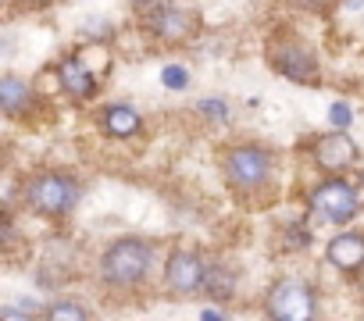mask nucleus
<instances>
[{"instance_id":"nucleus-8","label":"nucleus","mask_w":364,"mask_h":321,"mask_svg":"<svg viewBox=\"0 0 364 321\" xmlns=\"http://www.w3.org/2000/svg\"><path fill=\"white\" fill-rule=\"evenodd\" d=\"M311 160H314V168L325 172V175H343V172L357 168L360 146L353 143V136L346 129H332V132H321L311 143Z\"/></svg>"},{"instance_id":"nucleus-5","label":"nucleus","mask_w":364,"mask_h":321,"mask_svg":"<svg viewBox=\"0 0 364 321\" xmlns=\"http://www.w3.org/2000/svg\"><path fill=\"white\" fill-rule=\"evenodd\" d=\"M143 29L157 40V43H168V47H182V43H190L197 40L200 33V15L190 11V8H182V4H164V0H157V4H150L143 11Z\"/></svg>"},{"instance_id":"nucleus-10","label":"nucleus","mask_w":364,"mask_h":321,"mask_svg":"<svg viewBox=\"0 0 364 321\" xmlns=\"http://www.w3.org/2000/svg\"><path fill=\"white\" fill-rule=\"evenodd\" d=\"M325 261L339 275H360L364 271V232L343 225V232H336L325 243Z\"/></svg>"},{"instance_id":"nucleus-24","label":"nucleus","mask_w":364,"mask_h":321,"mask_svg":"<svg viewBox=\"0 0 364 321\" xmlns=\"http://www.w3.org/2000/svg\"><path fill=\"white\" fill-rule=\"evenodd\" d=\"M339 4H343L346 11H360V8H364V0H339Z\"/></svg>"},{"instance_id":"nucleus-14","label":"nucleus","mask_w":364,"mask_h":321,"mask_svg":"<svg viewBox=\"0 0 364 321\" xmlns=\"http://www.w3.org/2000/svg\"><path fill=\"white\" fill-rule=\"evenodd\" d=\"M200 293L211 296V300H218V303H222V300H232V296H236V271L225 268L222 261H208Z\"/></svg>"},{"instance_id":"nucleus-16","label":"nucleus","mask_w":364,"mask_h":321,"mask_svg":"<svg viewBox=\"0 0 364 321\" xmlns=\"http://www.w3.org/2000/svg\"><path fill=\"white\" fill-rule=\"evenodd\" d=\"M161 82H164L168 89H186V86H190V72L182 68V65H164Z\"/></svg>"},{"instance_id":"nucleus-4","label":"nucleus","mask_w":364,"mask_h":321,"mask_svg":"<svg viewBox=\"0 0 364 321\" xmlns=\"http://www.w3.org/2000/svg\"><path fill=\"white\" fill-rule=\"evenodd\" d=\"M307 211H311L314 222L343 229V225H350V222L357 218V211H360V186L350 183V179H343V175H325L321 183L311 186V193H307Z\"/></svg>"},{"instance_id":"nucleus-18","label":"nucleus","mask_w":364,"mask_h":321,"mask_svg":"<svg viewBox=\"0 0 364 321\" xmlns=\"http://www.w3.org/2000/svg\"><path fill=\"white\" fill-rule=\"evenodd\" d=\"M197 111H200V114H208L211 121H229V104H225V100H218V97L200 100V104H197Z\"/></svg>"},{"instance_id":"nucleus-25","label":"nucleus","mask_w":364,"mask_h":321,"mask_svg":"<svg viewBox=\"0 0 364 321\" xmlns=\"http://www.w3.org/2000/svg\"><path fill=\"white\" fill-rule=\"evenodd\" d=\"M200 317H204V321H222L225 314H222V310H200Z\"/></svg>"},{"instance_id":"nucleus-22","label":"nucleus","mask_w":364,"mask_h":321,"mask_svg":"<svg viewBox=\"0 0 364 321\" xmlns=\"http://www.w3.org/2000/svg\"><path fill=\"white\" fill-rule=\"evenodd\" d=\"M86 33H90V36H104V40L111 36V29H107V26H100V22H90V26H86Z\"/></svg>"},{"instance_id":"nucleus-26","label":"nucleus","mask_w":364,"mask_h":321,"mask_svg":"<svg viewBox=\"0 0 364 321\" xmlns=\"http://www.w3.org/2000/svg\"><path fill=\"white\" fill-rule=\"evenodd\" d=\"M29 8H47V4H54V0H26Z\"/></svg>"},{"instance_id":"nucleus-3","label":"nucleus","mask_w":364,"mask_h":321,"mask_svg":"<svg viewBox=\"0 0 364 321\" xmlns=\"http://www.w3.org/2000/svg\"><path fill=\"white\" fill-rule=\"evenodd\" d=\"M82 200V183L68 172H36L22 183V204L43 218H68Z\"/></svg>"},{"instance_id":"nucleus-21","label":"nucleus","mask_w":364,"mask_h":321,"mask_svg":"<svg viewBox=\"0 0 364 321\" xmlns=\"http://www.w3.org/2000/svg\"><path fill=\"white\" fill-rule=\"evenodd\" d=\"M15 317H40V307H33V300H22V307H0V321Z\"/></svg>"},{"instance_id":"nucleus-27","label":"nucleus","mask_w":364,"mask_h":321,"mask_svg":"<svg viewBox=\"0 0 364 321\" xmlns=\"http://www.w3.org/2000/svg\"><path fill=\"white\" fill-rule=\"evenodd\" d=\"M132 4H136V8H139V11H146V8H150V4H157V0H132Z\"/></svg>"},{"instance_id":"nucleus-7","label":"nucleus","mask_w":364,"mask_h":321,"mask_svg":"<svg viewBox=\"0 0 364 321\" xmlns=\"http://www.w3.org/2000/svg\"><path fill=\"white\" fill-rule=\"evenodd\" d=\"M268 65H272L282 79L300 82V86H318V79H321V65H318L314 50H311L307 43L293 40V36L275 40V43L268 47Z\"/></svg>"},{"instance_id":"nucleus-23","label":"nucleus","mask_w":364,"mask_h":321,"mask_svg":"<svg viewBox=\"0 0 364 321\" xmlns=\"http://www.w3.org/2000/svg\"><path fill=\"white\" fill-rule=\"evenodd\" d=\"M300 8H311V11H318V8H325V0H296Z\"/></svg>"},{"instance_id":"nucleus-20","label":"nucleus","mask_w":364,"mask_h":321,"mask_svg":"<svg viewBox=\"0 0 364 321\" xmlns=\"http://www.w3.org/2000/svg\"><path fill=\"white\" fill-rule=\"evenodd\" d=\"M18 243V225L8 211H0V246H15Z\"/></svg>"},{"instance_id":"nucleus-11","label":"nucleus","mask_w":364,"mask_h":321,"mask_svg":"<svg viewBox=\"0 0 364 321\" xmlns=\"http://www.w3.org/2000/svg\"><path fill=\"white\" fill-rule=\"evenodd\" d=\"M58 82H61V89L72 97V100H93L97 97V75H93V68L82 61V54H72V58H65L61 65H58Z\"/></svg>"},{"instance_id":"nucleus-19","label":"nucleus","mask_w":364,"mask_h":321,"mask_svg":"<svg viewBox=\"0 0 364 321\" xmlns=\"http://www.w3.org/2000/svg\"><path fill=\"white\" fill-rule=\"evenodd\" d=\"M286 243H289V250H307L311 246V229L304 222H293L286 229Z\"/></svg>"},{"instance_id":"nucleus-9","label":"nucleus","mask_w":364,"mask_h":321,"mask_svg":"<svg viewBox=\"0 0 364 321\" xmlns=\"http://www.w3.org/2000/svg\"><path fill=\"white\" fill-rule=\"evenodd\" d=\"M204 268H208V257L197 246H175L168 254V261H164V289L171 296H193V293H200Z\"/></svg>"},{"instance_id":"nucleus-6","label":"nucleus","mask_w":364,"mask_h":321,"mask_svg":"<svg viewBox=\"0 0 364 321\" xmlns=\"http://www.w3.org/2000/svg\"><path fill=\"white\" fill-rule=\"evenodd\" d=\"M264 314L275 321H311L318 314V293L307 278H279L264 293Z\"/></svg>"},{"instance_id":"nucleus-13","label":"nucleus","mask_w":364,"mask_h":321,"mask_svg":"<svg viewBox=\"0 0 364 321\" xmlns=\"http://www.w3.org/2000/svg\"><path fill=\"white\" fill-rule=\"evenodd\" d=\"M100 129H104L107 136H114V139H132V136L143 132V118H139V111L129 107V104H107V107L100 111Z\"/></svg>"},{"instance_id":"nucleus-1","label":"nucleus","mask_w":364,"mask_h":321,"mask_svg":"<svg viewBox=\"0 0 364 321\" xmlns=\"http://www.w3.org/2000/svg\"><path fill=\"white\" fill-rule=\"evenodd\" d=\"M150 268H154V243L139 236H122L104 246L97 275L114 293H136L150 278Z\"/></svg>"},{"instance_id":"nucleus-17","label":"nucleus","mask_w":364,"mask_h":321,"mask_svg":"<svg viewBox=\"0 0 364 321\" xmlns=\"http://www.w3.org/2000/svg\"><path fill=\"white\" fill-rule=\"evenodd\" d=\"M328 125H332V129H350V125H353V107H350L346 100H336V104L328 107Z\"/></svg>"},{"instance_id":"nucleus-2","label":"nucleus","mask_w":364,"mask_h":321,"mask_svg":"<svg viewBox=\"0 0 364 321\" xmlns=\"http://www.w3.org/2000/svg\"><path fill=\"white\" fill-rule=\"evenodd\" d=\"M222 175L240 197L264 193L275 175V153L261 143H236L222 150Z\"/></svg>"},{"instance_id":"nucleus-15","label":"nucleus","mask_w":364,"mask_h":321,"mask_svg":"<svg viewBox=\"0 0 364 321\" xmlns=\"http://www.w3.org/2000/svg\"><path fill=\"white\" fill-rule=\"evenodd\" d=\"M43 317H54V321H82V317H90V310L82 307V303H75V300H61V303H50L47 310H40Z\"/></svg>"},{"instance_id":"nucleus-12","label":"nucleus","mask_w":364,"mask_h":321,"mask_svg":"<svg viewBox=\"0 0 364 321\" xmlns=\"http://www.w3.org/2000/svg\"><path fill=\"white\" fill-rule=\"evenodd\" d=\"M36 104V93L26 79L18 75H0V114H11V118H22L29 114Z\"/></svg>"}]
</instances>
